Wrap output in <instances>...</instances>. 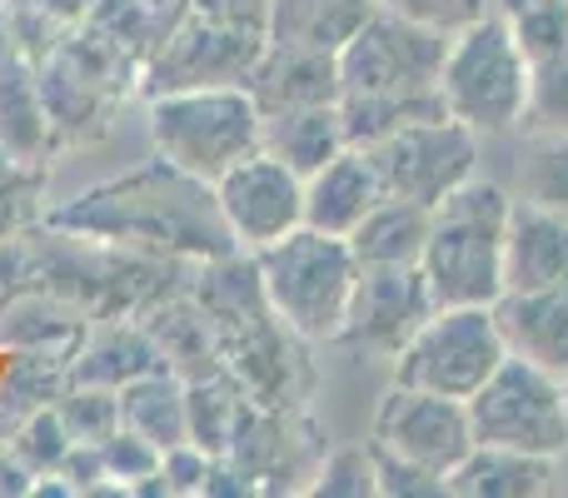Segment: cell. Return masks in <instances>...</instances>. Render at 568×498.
<instances>
[{
  "mask_svg": "<svg viewBox=\"0 0 568 498\" xmlns=\"http://www.w3.org/2000/svg\"><path fill=\"white\" fill-rule=\"evenodd\" d=\"M185 16H190L185 0H95L85 20L95 30H105L110 40H120V45L145 65Z\"/></svg>",
  "mask_w": 568,
  "mask_h": 498,
  "instance_id": "cell-24",
  "label": "cell"
},
{
  "mask_svg": "<svg viewBox=\"0 0 568 498\" xmlns=\"http://www.w3.org/2000/svg\"><path fill=\"white\" fill-rule=\"evenodd\" d=\"M374 439H379V454H389V459H404V464H414V469H429V474H439V479H449L474 454L469 404L444 399V394H429V389H409V384H394L379 404Z\"/></svg>",
  "mask_w": 568,
  "mask_h": 498,
  "instance_id": "cell-11",
  "label": "cell"
},
{
  "mask_svg": "<svg viewBox=\"0 0 568 498\" xmlns=\"http://www.w3.org/2000/svg\"><path fill=\"white\" fill-rule=\"evenodd\" d=\"M514 40L529 60L568 45V0H514Z\"/></svg>",
  "mask_w": 568,
  "mask_h": 498,
  "instance_id": "cell-30",
  "label": "cell"
},
{
  "mask_svg": "<svg viewBox=\"0 0 568 498\" xmlns=\"http://www.w3.org/2000/svg\"><path fill=\"white\" fill-rule=\"evenodd\" d=\"M529 105L549 125H568V45L529 60Z\"/></svg>",
  "mask_w": 568,
  "mask_h": 498,
  "instance_id": "cell-32",
  "label": "cell"
},
{
  "mask_svg": "<svg viewBox=\"0 0 568 498\" xmlns=\"http://www.w3.org/2000/svg\"><path fill=\"white\" fill-rule=\"evenodd\" d=\"M50 145L55 140H50V115L40 100V70L36 60L10 50L0 60V150L16 165H36Z\"/></svg>",
  "mask_w": 568,
  "mask_h": 498,
  "instance_id": "cell-19",
  "label": "cell"
},
{
  "mask_svg": "<svg viewBox=\"0 0 568 498\" xmlns=\"http://www.w3.org/2000/svg\"><path fill=\"white\" fill-rule=\"evenodd\" d=\"M369 489H379L369 454H334V459L324 464L320 494H369Z\"/></svg>",
  "mask_w": 568,
  "mask_h": 498,
  "instance_id": "cell-35",
  "label": "cell"
},
{
  "mask_svg": "<svg viewBox=\"0 0 568 498\" xmlns=\"http://www.w3.org/2000/svg\"><path fill=\"white\" fill-rule=\"evenodd\" d=\"M40 10H45V16H55L60 26H80V20L90 16V6H95V0H36Z\"/></svg>",
  "mask_w": 568,
  "mask_h": 498,
  "instance_id": "cell-36",
  "label": "cell"
},
{
  "mask_svg": "<svg viewBox=\"0 0 568 498\" xmlns=\"http://www.w3.org/2000/svg\"><path fill=\"white\" fill-rule=\"evenodd\" d=\"M255 254L260 294L284 329L300 339H339L344 319H349L354 280H359L349 240L300 225Z\"/></svg>",
  "mask_w": 568,
  "mask_h": 498,
  "instance_id": "cell-4",
  "label": "cell"
},
{
  "mask_svg": "<svg viewBox=\"0 0 568 498\" xmlns=\"http://www.w3.org/2000/svg\"><path fill=\"white\" fill-rule=\"evenodd\" d=\"M10 180H16V160H10V155H6V150H0V190H6V185H10Z\"/></svg>",
  "mask_w": 568,
  "mask_h": 498,
  "instance_id": "cell-37",
  "label": "cell"
},
{
  "mask_svg": "<svg viewBox=\"0 0 568 498\" xmlns=\"http://www.w3.org/2000/svg\"><path fill=\"white\" fill-rule=\"evenodd\" d=\"M55 414L75 444H105L120 429V394L105 384H80L55 404Z\"/></svg>",
  "mask_w": 568,
  "mask_h": 498,
  "instance_id": "cell-28",
  "label": "cell"
},
{
  "mask_svg": "<svg viewBox=\"0 0 568 498\" xmlns=\"http://www.w3.org/2000/svg\"><path fill=\"white\" fill-rule=\"evenodd\" d=\"M439 95L444 110L469 130H509L529 110V55L509 20L479 16L459 30V40H449Z\"/></svg>",
  "mask_w": 568,
  "mask_h": 498,
  "instance_id": "cell-6",
  "label": "cell"
},
{
  "mask_svg": "<svg viewBox=\"0 0 568 498\" xmlns=\"http://www.w3.org/2000/svg\"><path fill=\"white\" fill-rule=\"evenodd\" d=\"M36 70H40V100H45V115H50V140L80 145V140H95L110 125V110L120 100H110L85 75H75L60 55H45Z\"/></svg>",
  "mask_w": 568,
  "mask_h": 498,
  "instance_id": "cell-21",
  "label": "cell"
},
{
  "mask_svg": "<svg viewBox=\"0 0 568 498\" xmlns=\"http://www.w3.org/2000/svg\"><path fill=\"white\" fill-rule=\"evenodd\" d=\"M424 240H429V210L384 195L349 235V250L359 264H419Z\"/></svg>",
  "mask_w": 568,
  "mask_h": 498,
  "instance_id": "cell-23",
  "label": "cell"
},
{
  "mask_svg": "<svg viewBox=\"0 0 568 498\" xmlns=\"http://www.w3.org/2000/svg\"><path fill=\"white\" fill-rule=\"evenodd\" d=\"M384 10H394V16L414 20V26H429V30H464L474 26V20L484 16V0H379Z\"/></svg>",
  "mask_w": 568,
  "mask_h": 498,
  "instance_id": "cell-33",
  "label": "cell"
},
{
  "mask_svg": "<svg viewBox=\"0 0 568 498\" xmlns=\"http://www.w3.org/2000/svg\"><path fill=\"white\" fill-rule=\"evenodd\" d=\"M444 55H449V35L429 26L394 16V10H374L359 30L339 45V120L344 140L354 150L379 145L384 135L419 120H444Z\"/></svg>",
  "mask_w": 568,
  "mask_h": 498,
  "instance_id": "cell-1",
  "label": "cell"
},
{
  "mask_svg": "<svg viewBox=\"0 0 568 498\" xmlns=\"http://www.w3.org/2000/svg\"><path fill=\"white\" fill-rule=\"evenodd\" d=\"M0 6H6V0H0Z\"/></svg>",
  "mask_w": 568,
  "mask_h": 498,
  "instance_id": "cell-39",
  "label": "cell"
},
{
  "mask_svg": "<svg viewBox=\"0 0 568 498\" xmlns=\"http://www.w3.org/2000/svg\"><path fill=\"white\" fill-rule=\"evenodd\" d=\"M379 200H384V185H379V175H374L369 155L344 145L329 165L304 180V225L349 240L354 230H359V220L369 215Z\"/></svg>",
  "mask_w": 568,
  "mask_h": 498,
  "instance_id": "cell-16",
  "label": "cell"
},
{
  "mask_svg": "<svg viewBox=\"0 0 568 498\" xmlns=\"http://www.w3.org/2000/svg\"><path fill=\"white\" fill-rule=\"evenodd\" d=\"M374 6H379V0H270V35L265 40L339 55V45L374 16Z\"/></svg>",
  "mask_w": 568,
  "mask_h": 498,
  "instance_id": "cell-20",
  "label": "cell"
},
{
  "mask_svg": "<svg viewBox=\"0 0 568 498\" xmlns=\"http://www.w3.org/2000/svg\"><path fill=\"white\" fill-rule=\"evenodd\" d=\"M434 309H439V304H434V289L419 264H359L344 334L369 344V349L399 354L404 344H409V334L419 329Z\"/></svg>",
  "mask_w": 568,
  "mask_h": 498,
  "instance_id": "cell-13",
  "label": "cell"
},
{
  "mask_svg": "<svg viewBox=\"0 0 568 498\" xmlns=\"http://www.w3.org/2000/svg\"><path fill=\"white\" fill-rule=\"evenodd\" d=\"M50 230L95 235L110 245L200 254V260H225L230 250H240L220 215L215 185L175 170L170 160H150L135 175L80 195L75 205L50 215Z\"/></svg>",
  "mask_w": 568,
  "mask_h": 498,
  "instance_id": "cell-2",
  "label": "cell"
},
{
  "mask_svg": "<svg viewBox=\"0 0 568 498\" xmlns=\"http://www.w3.org/2000/svg\"><path fill=\"white\" fill-rule=\"evenodd\" d=\"M344 145H349V140H344L339 100H334V105L275 110V115H265V130H260V150L284 160L300 180H310L314 170H324Z\"/></svg>",
  "mask_w": 568,
  "mask_h": 498,
  "instance_id": "cell-18",
  "label": "cell"
},
{
  "mask_svg": "<svg viewBox=\"0 0 568 498\" xmlns=\"http://www.w3.org/2000/svg\"><path fill=\"white\" fill-rule=\"evenodd\" d=\"M260 50H265L260 30H245L240 20H225V16H215V10H210V16L190 10L165 35V45L140 65V90L155 100V95H170V90L245 85Z\"/></svg>",
  "mask_w": 568,
  "mask_h": 498,
  "instance_id": "cell-9",
  "label": "cell"
},
{
  "mask_svg": "<svg viewBox=\"0 0 568 498\" xmlns=\"http://www.w3.org/2000/svg\"><path fill=\"white\" fill-rule=\"evenodd\" d=\"M499 339L514 359L568 379V284L559 289H504L489 304Z\"/></svg>",
  "mask_w": 568,
  "mask_h": 498,
  "instance_id": "cell-14",
  "label": "cell"
},
{
  "mask_svg": "<svg viewBox=\"0 0 568 498\" xmlns=\"http://www.w3.org/2000/svg\"><path fill=\"white\" fill-rule=\"evenodd\" d=\"M509 359L489 304H439L394 354V384L469 404Z\"/></svg>",
  "mask_w": 568,
  "mask_h": 498,
  "instance_id": "cell-7",
  "label": "cell"
},
{
  "mask_svg": "<svg viewBox=\"0 0 568 498\" xmlns=\"http://www.w3.org/2000/svg\"><path fill=\"white\" fill-rule=\"evenodd\" d=\"M509 215H514L509 195L474 175L429 210V240H424L419 270L434 289V304H494L499 299Z\"/></svg>",
  "mask_w": 568,
  "mask_h": 498,
  "instance_id": "cell-3",
  "label": "cell"
},
{
  "mask_svg": "<svg viewBox=\"0 0 568 498\" xmlns=\"http://www.w3.org/2000/svg\"><path fill=\"white\" fill-rule=\"evenodd\" d=\"M245 90L255 95L260 115L300 110V105H334L339 100V60L329 50H300L265 40Z\"/></svg>",
  "mask_w": 568,
  "mask_h": 498,
  "instance_id": "cell-15",
  "label": "cell"
},
{
  "mask_svg": "<svg viewBox=\"0 0 568 498\" xmlns=\"http://www.w3.org/2000/svg\"><path fill=\"white\" fill-rule=\"evenodd\" d=\"M100 454H105L110 479H120V484L160 479V459H165V449H155V444H150L145 434L125 429V424H120V429L110 434L105 444H100Z\"/></svg>",
  "mask_w": 568,
  "mask_h": 498,
  "instance_id": "cell-31",
  "label": "cell"
},
{
  "mask_svg": "<svg viewBox=\"0 0 568 498\" xmlns=\"http://www.w3.org/2000/svg\"><path fill=\"white\" fill-rule=\"evenodd\" d=\"M568 284V215L529 205L509 215L504 240V289H559Z\"/></svg>",
  "mask_w": 568,
  "mask_h": 498,
  "instance_id": "cell-17",
  "label": "cell"
},
{
  "mask_svg": "<svg viewBox=\"0 0 568 498\" xmlns=\"http://www.w3.org/2000/svg\"><path fill=\"white\" fill-rule=\"evenodd\" d=\"M10 55V30H6V10H0V60Z\"/></svg>",
  "mask_w": 568,
  "mask_h": 498,
  "instance_id": "cell-38",
  "label": "cell"
},
{
  "mask_svg": "<svg viewBox=\"0 0 568 498\" xmlns=\"http://www.w3.org/2000/svg\"><path fill=\"white\" fill-rule=\"evenodd\" d=\"M260 115L255 95L245 85H200V90H170L150 100V140L160 160L175 170L215 185L220 175L250 160L260 150Z\"/></svg>",
  "mask_w": 568,
  "mask_h": 498,
  "instance_id": "cell-5",
  "label": "cell"
},
{
  "mask_svg": "<svg viewBox=\"0 0 568 498\" xmlns=\"http://www.w3.org/2000/svg\"><path fill=\"white\" fill-rule=\"evenodd\" d=\"M70 434H65V424H60V414L55 409H36L26 419V429L10 439V459L16 464H26V474H36V479H45V474H55L60 469V459L70 454Z\"/></svg>",
  "mask_w": 568,
  "mask_h": 498,
  "instance_id": "cell-29",
  "label": "cell"
},
{
  "mask_svg": "<svg viewBox=\"0 0 568 498\" xmlns=\"http://www.w3.org/2000/svg\"><path fill=\"white\" fill-rule=\"evenodd\" d=\"M120 424L145 434L155 449H175L190 439V414H185V384L170 369H150L140 379L120 384Z\"/></svg>",
  "mask_w": 568,
  "mask_h": 498,
  "instance_id": "cell-22",
  "label": "cell"
},
{
  "mask_svg": "<svg viewBox=\"0 0 568 498\" xmlns=\"http://www.w3.org/2000/svg\"><path fill=\"white\" fill-rule=\"evenodd\" d=\"M544 459L539 454H514V449H484L474 444V454L449 474V489L459 494H539L544 489Z\"/></svg>",
  "mask_w": 568,
  "mask_h": 498,
  "instance_id": "cell-25",
  "label": "cell"
},
{
  "mask_svg": "<svg viewBox=\"0 0 568 498\" xmlns=\"http://www.w3.org/2000/svg\"><path fill=\"white\" fill-rule=\"evenodd\" d=\"M160 369V349L150 339V329H110L80 354L75 364V384H105V389H120V384L140 379V374Z\"/></svg>",
  "mask_w": 568,
  "mask_h": 498,
  "instance_id": "cell-26",
  "label": "cell"
},
{
  "mask_svg": "<svg viewBox=\"0 0 568 498\" xmlns=\"http://www.w3.org/2000/svg\"><path fill=\"white\" fill-rule=\"evenodd\" d=\"M469 429L484 449L514 454H564L568 449V399L564 379L534 369L524 359H504L494 379L469 399Z\"/></svg>",
  "mask_w": 568,
  "mask_h": 498,
  "instance_id": "cell-8",
  "label": "cell"
},
{
  "mask_svg": "<svg viewBox=\"0 0 568 498\" xmlns=\"http://www.w3.org/2000/svg\"><path fill=\"white\" fill-rule=\"evenodd\" d=\"M364 155H369L389 200H409V205L434 210L449 190H459L474 175L479 145H474V130L464 120L444 115V120H419V125L394 130V135H384Z\"/></svg>",
  "mask_w": 568,
  "mask_h": 498,
  "instance_id": "cell-10",
  "label": "cell"
},
{
  "mask_svg": "<svg viewBox=\"0 0 568 498\" xmlns=\"http://www.w3.org/2000/svg\"><path fill=\"white\" fill-rule=\"evenodd\" d=\"M529 205H544V210H564L568 215V140L559 145L539 150L529 165Z\"/></svg>",
  "mask_w": 568,
  "mask_h": 498,
  "instance_id": "cell-34",
  "label": "cell"
},
{
  "mask_svg": "<svg viewBox=\"0 0 568 498\" xmlns=\"http://www.w3.org/2000/svg\"><path fill=\"white\" fill-rule=\"evenodd\" d=\"M215 200L240 250H265L304 225V180L265 150H255L230 175H220Z\"/></svg>",
  "mask_w": 568,
  "mask_h": 498,
  "instance_id": "cell-12",
  "label": "cell"
},
{
  "mask_svg": "<svg viewBox=\"0 0 568 498\" xmlns=\"http://www.w3.org/2000/svg\"><path fill=\"white\" fill-rule=\"evenodd\" d=\"M245 409V399H235L230 389H220L215 379H195L185 389V414H190V444H200L205 454H225L235 444V414Z\"/></svg>",
  "mask_w": 568,
  "mask_h": 498,
  "instance_id": "cell-27",
  "label": "cell"
}]
</instances>
